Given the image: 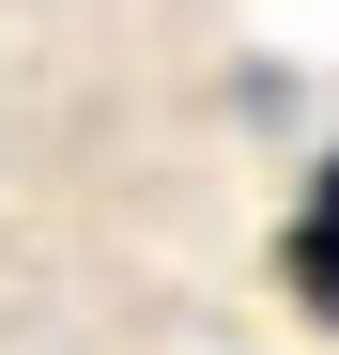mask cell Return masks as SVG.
Segmentation results:
<instances>
[{"instance_id": "obj_1", "label": "cell", "mask_w": 339, "mask_h": 355, "mask_svg": "<svg viewBox=\"0 0 339 355\" xmlns=\"http://www.w3.org/2000/svg\"><path fill=\"white\" fill-rule=\"evenodd\" d=\"M277 293H293L309 324H339V139H324L309 201H293V248H277Z\"/></svg>"}]
</instances>
